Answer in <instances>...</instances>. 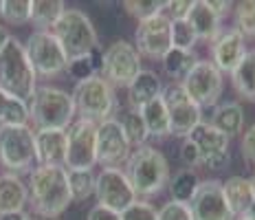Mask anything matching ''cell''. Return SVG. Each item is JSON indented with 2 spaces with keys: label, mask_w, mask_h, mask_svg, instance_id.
I'll return each instance as SVG.
<instances>
[{
  "label": "cell",
  "mask_w": 255,
  "mask_h": 220,
  "mask_svg": "<svg viewBox=\"0 0 255 220\" xmlns=\"http://www.w3.org/2000/svg\"><path fill=\"white\" fill-rule=\"evenodd\" d=\"M29 201L33 205L35 214L40 216L57 218L60 214L71 205V190L64 168H44L38 165L31 172L29 179Z\"/></svg>",
  "instance_id": "cell-1"
},
{
  "label": "cell",
  "mask_w": 255,
  "mask_h": 220,
  "mask_svg": "<svg viewBox=\"0 0 255 220\" xmlns=\"http://www.w3.org/2000/svg\"><path fill=\"white\" fill-rule=\"evenodd\" d=\"M124 174L136 196H154L169 183L167 159L158 150L141 146L128 157Z\"/></svg>",
  "instance_id": "cell-2"
},
{
  "label": "cell",
  "mask_w": 255,
  "mask_h": 220,
  "mask_svg": "<svg viewBox=\"0 0 255 220\" xmlns=\"http://www.w3.org/2000/svg\"><path fill=\"white\" fill-rule=\"evenodd\" d=\"M0 90L22 101H29L35 93V73L24 46L15 37H9L0 51Z\"/></svg>",
  "instance_id": "cell-3"
},
{
  "label": "cell",
  "mask_w": 255,
  "mask_h": 220,
  "mask_svg": "<svg viewBox=\"0 0 255 220\" xmlns=\"http://www.w3.org/2000/svg\"><path fill=\"white\" fill-rule=\"evenodd\" d=\"M29 119L38 126V130H64L71 126L75 117V104L68 93L51 86L35 88L29 99Z\"/></svg>",
  "instance_id": "cell-4"
},
{
  "label": "cell",
  "mask_w": 255,
  "mask_h": 220,
  "mask_svg": "<svg viewBox=\"0 0 255 220\" xmlns=\"http://www.w3.org/2000/svg\"><path fill=\"white\" fill-rule=\"evenodd\" d=\"M53 35L60 42L66 60H77L97 49V31H95L90 18L79 9H64L55 24H53Z\"/></svg>",
  "instance_id": "cell-5"
},
{
  "label": "cell",
  "mask_w": 255,
  "mask_h": 220,
  "mask_svg": "<svg viewBox=\"0 0 255 220\" xmlns=\"http://www.w3.org/2000/svg\"><path fill=\"white\" fill-rule=\"evenodd\" d=\"M71 97H73V104H75V112H79L82 119L93 121V123L113 119V112L117 108L115 90L99 75L84 79V82H77Z\"/></svg>",
  "instance_id": "cell-6"
},
{
  "label": "cell",
  "mask_w": 255,
  "mask_h": 220,
  "mask_svg": "<svg viewBox=\"0 0 255 220\" xmlns=\"http://www.w3.org/2000/svg\"><path fill=\"white\" fill-rule=\"evenodd\" d=\"M0 163L11 172H29L35 159V132L29 126H0Z\"/></svg>",
  "instance_id": "cell-7"
},
{
  "label": "cell",
  "mask_w": 255,
  "mask_h": 220,
  "mask_svg": "<svg viewBox=\"0 0 255 220\" xmlns=\"http://www.w3.org/2000/svg\"><path fill=\"white\" fill-rule=\"evenodd\" d=\"M97 163V123L77 119L66 132L64 170H93Z\"/></svg>",
  "instance_id": "cell-8"
},
{
  "label": "cell",
  "mask_w": 255,
  "mask_h": 220,
  "mask_svg": "<svg viewBox=\"0 0 255 220\" xmlns=\"http://www.w3.org/2000/svg\"><path fill=\"white\" fill-rule=\"evenodd\" d=\"M24 53L29 57L33 73L42 75V77H53V75L62 73L68 64L60 42L55 40V35L51 31H35V33H31V37L26 40Z\"/></svg>",
  "instance_id": "cell-9"
},
{
  "label": "cell",
  "mask_w": 255,
  "mask_h": 220,
  "mask_svg": "<svg viewBox=\"0 0 255 220\" xmlns=\"http://www.w3.org/2000/svg\"><path fill=\"white\" fill-rule=\"evenodd\" d=\"M104 79L110 86H130L132 79L141 73V57L136 49L128 42H113L104 51Z\"/></svg>",
  "instance_id": "cell-10"
},
{
  "label": "cell",
  "mask_w": 255,
  "mask_h": 220,
  "mask_svg": "<svg viewBox=\"0 0 255 220\" xmlns=\"http://www.w3.org/2000/svg\"><path fill=\"white\" fill-rule=\"evenodd\" d=\"M95 196L97 205L121 214L136 201V194L132 190L128 176L119 168H104L99 176H95Z\"/></svg>",
  "instance_id": "cell-11"
},
{
  "label": "cell",
  "mask_w": 255,
  "mask_h": 220,
  "mask_svg": "<svg viewBox=\"0 0 255 220\" xmlns=\"http://www.w3.org/2000/svg\"><path fill=\"white\" fill-rule=\"evenodd\" d=\"M165 101L167 117H169V135L189 137L191 130L203 121V110L198 104H194L191 97L183 90V86H169L165 93H161Z\"/></svg>",
  "instance_id": "cell-12"
},
{
  "label": "cell",
  "mask_w": 255,
  "mask_h": 220,
  "mask_svg": "<svg viewBox=\"0 0 255 220\" xmlns=\"http://www.w3.org/2000/svg\"><path fill=\"white\" fill-rule=\"evenodd\" d=\"M180 86L200 108L214 106L222 95V73L211 62H196Z\"/></svg>",
  "instance_id": "cell-13"
},
{
  "label": "cell",
  "mask_w": 255,
  "mask_h": 220,
  "mask_svg": "<svg viewBox=\"0 0 255 220\" xmlns=\"http://www.w3.org/2000/svg\"><path fill=\"white\" fill-rule=\"evenodd\" d=\"M172 20L165 13H156L152 18L141 20L136 26V53L152 57V60H163L167 55V51L172 49V31H169Z\"/></svg>",
  "instance_id": "cell-14"
},
{
  "label": "cell",
  "mask_w": 255,
  "mask_h": 220,
  "mask_svg": "<svg viewBox=\"0 0 255 220\" xmlns=\"http://www.w3.org/2000/svg\"><path fill=\"white\" fill-rule=\"evenodd\" d=\"M200 152V165L209 170H222L229 163V139L216 130L211 123L200 121L187 137Z\"/></svg>",
  "instance_id": "cell-15"
},
{
  "label": "cell",
  "mask_w": 255,
  "mask_h": 220,
  "mask_svg": "<svg viewBox=\"0 0 255 220\" xmlns=\"http://www.w3.org/2000/svg\"><path fill=\"white\" fill-rule=\"evenodd\" d=\"M130 157V143L117 119L97 123V163L104 168H117Z\"/></svg>",
  "instance_id": "cell-16"
},
{
  "label": "cell",
  "mask_w": 255,
  "mask_h": 220,
  "mask_svg": "<svg viewBox=\"0 0 255 220\" xmlns=\"http://www.w3.org/2000/svg\"><path fill=\"white\" fill-rule=\"evenodd\" d=\"M189 209L194 220H231V212L222 194V183L218 181L198 183L196 194L189 201Z\"/></svg>",
  "instance_id": "cell-17"
},
{
  "label": "cell",
  "mask_w": 255,
  "mask_h": 220,
  "mask_svg": "<svg viewBox=\"0 0 255 220\" xmlns=\"http://www.w3.org/2000/svg\"><path fill=\"white\" fill-rule=\"evenodd\" d=\"M247 53L244 46V35L238 29H229V31H220V35L214 40L211 44V55H214V66L218 71L231 73L233 68L240 64V60Z\"/></svg>",
  "instance_id": "cell-18"
},
{
  "label": "cell",
  "mask_w": 255,
  "mask_h": 220,
  "mask_svg": "<svg viewBox=\"0 0 255 220\" xmlns=\"http://www.w3.org/2000/svg\"><path fill=\"white\" fill-rule=\"evenodd\" d=\"M35 159L44 168H64L66 163V130L35 132Z\"/></svg>",
  "instance_id": "cell-19"
},
{
  "label": "cell",
  "mask_w": 255,
  "mask_h": 220,
  "mask_svg": "<svg viewBox=\"0 0 255 220\" xmlns=\"http://www.w3.org/2000/svg\"><path fill=\"white\" fill-rule=\"evenodd\" d=\"M222 194H225V201H227L231 216H236V218H242L249 212V207L255 203L251 181L242 179V176H231L222 185Z\"/></svg>",
  "instance_id": "cell-20"
},
{
  "label": "cell",
  "mask_w": 255,
  "mask_h": 220,
  "mask_svg": "<svg viewBox=\"0 0 255 220\" xmlns=\"http://www.w3.org/2000/svg\"><path fill=\"white\" fill-rule=\"evenodd\" d=\"M156 97H161V79L156 77V73L141 68V73L128 86V101H130L132 110H141Z\"/></svg>",
  "instance_id": "cell-21"
},
{
  "label": "cell",
  "mask_w": 255,
  "mask_h": 220,
  "mask_svg": "<svg viewBox=\"0 0 255 220\" xmlns=\"http://www.w3.org/2000/svg\"><path fill=\"white\" fill-rule=\"evenodd\" d=\"M26 201H29V192L24 183L15 174H2L0 176V214H13L22 212Z\"/></svg>",
  "instance_id": "cell-22"
},
{
  "label": "cell",
  "mask_w": 255,
  "mask_h": 220,
  "mask_svg": "<svg viewBox=\"0 0 255 220\" xmlns=\"http://www.w3.org/2000/svg\"><path fill=\"white\" fill-rule=\"evenodd\" d=\"M220 20L216 13L209 11V7L203 2H194L191 4V11L187 15V22L191 24V29H194V33L198 40H216L218 35H220Z\"/></svg>",
  "instance_id": "cell-23"
},
{
  "label": "cell",
  "mask_w": 255,
  "mask_h": 220,
  "mask_svg": "<svg viewBox=\"0 0 255 220\" xmlns=\"http://www.w3.org/2000/svg\"><path fill=\"white\" fill-rule=\"evenodd\" d=\"M211 126H214L216 130H220L227 139L238 137L242 132V126H244L242 106L236 104V101H227V104L218 106L214 117H211Z\"/></svg>",
  "instance_id": "cell-24"
},
{
  "label": "cell",
  "mask_w": 255,
  "mask_h": 220,
  "mask_svg": "<svg viewBox=\"0 0 255 220\" xmlns=\"http://www.w3.org/2000/svg\"><path fill=\"white\" fill-rule=\"evenodd\" d=\"M233 88L244 99L255 101V51H247L236 68L231 71Z\"/></svg>",
  "instance_id": "cell-25"
},
{
  "label": "cell",
  "mask_w": 255,
  "mask_h": 220,
  "mask_svg": "<svg viewBox=\"0 0 255 220\" xmlns=\"http://www.w3.org/2000/svg\"><path fill=\"white\" fill-rule=\"evenodd\" d=\"M143 117V123L147 128V135L150 137H167L169 135V117H167V108L163 97L152 99L150 104H145L139 110Z\"/></svg>",
  "instance_id": "cell-26"
},
{
  "label": "cell",
  "mask_w": 255,
  "mask_h": 220,
  "mask_svg": "<svg viewBox=\"0 0 255 220\" xmlns=\"http://www.w3.org/2000/svg\"><path fill=\"white\" fill-rule=\"evenodd\" d=\"M64 13L62 0H33L31 2V22L38 26V31H49Z\"/></svg>",
  "instance_id": "cell-27"
},
{
  "label": "cell",
  "mask_w": 255,
  "mask_h": 220,
  "mask_svg": "<svg viewBox=\"0 0 255 220\" xmlns=\"http://www.w3.org/2000/svg\"><path fill=\"white\" fill-rule=\"evenodd\" d=\"M26 121H29L26 101L0 90V126H26Z\"/></svg>",
  "instance_id": "cell-28"
},
{
  "label": "cell",
  "mask_w": 255,
  "mask_h": 220,
  "mask_svg": "<svg viewBox=\"0 0 255 220\" xmlns=\"http://www.w3.org/2000/svg\"><path fill=\"white\" fill-rule=\"evenodd\" d=\"M102 66H104V53H99V49H95L93 53H88V55L71 60L66 64V71L73 79L84 82V79H90L97 73H102Z\"/></svg>",
  "instance_id": "cell-29"
},
{
  "label": "cell",
  "mask_w": 255,
  "mask_h": 220,
  "mask_svg": "<svg viewBox=\"0 0 255 220\" xmlns=\"http://www.w3.org/2000/svg\"><path fill=\"white\" fill-rule=\"evenodd\" d=\"M198 176L194 170H180L174 174V179H169V194H172L174 203H185L189 205L191 196L196 194V187H198Z\"/></svg>",
  "instance_id": "cell-30"
},
{
  "label": "cell",
  "mask_w": 255,
  "mask_h": 220,
  "mask_svg": "<svg viewBox=\"0 0 255 220\" xmlns=\"http://www.w3.org/2000/svg\"><path fill=\"white\" fill-rule=\"evenodd\" d=\"M198 62L189 51H178V49H169L167 55L163 57V68L172 79H185L187 73L194 68V64Z\"/></svg>",
  "instance_id": "cell-31"
},
{
  "label": "cell",
  "mask_w": 255,
  "mask_h": 220,
  "mask_svg": "<svg viewBox=\"0 0 255 220\" xmlns=\"http://www.w3.org/2000/svg\"><path fill=\"white\" fill-rule=\"evenodd\" d=\"M68 190L73 201H86L95 194V176L93 170H66Z\"/></svg>",
  "instance_id": "cell-32"
},
{
  "label": "cell",
  "mask_w": 255,
  "mask_h": 220,
  "mask_svg": "<svg viewBox=\"0 0 255 220\" xmlns=\"http://www.w3.org/2000/svg\"><path fill=\"white\" fill-rule=\"evenodd\" d=\"M121 123V128H124V132H126V139H128V143L130 146H143V143L147 141V128H145V123H143V117H141V112L139 110H128L126 115H124V119L119 121Z\"/></svg>",
  "instance_id": "cell-33"
},
{
  "label": "cell",
  "mask_w": 255,
  "mask_h": 220,
  "mask_svg": "<svg viewBox=\"0 0 255 220\" xmlns=\"http://www.w3.org/2000/svg\"><path fill=\"white\" fill-rule=\"evenodd\" d=\"M169 31H172V49H178V51H189L194 49V44L198 42L194 29L187 20H172L169 24Z\"/></svg>",
  "instance_id": "cell-34"
},
{
  "label": "cell",
  "mask_w": 255,
  "mask_h": 220,
  "mask_svg": "<svg viewBox=\"0 0 255 220\" xmlns=\"http://www.w3.org/2000/svg\"><path fill=\"white\" fill-rule=\"evenodd\" d=\"M236 29L244 37H255V0H244L236 7Z\"/></svg>",
  "instance_id": "cell-35"
},
{
  "label": "cell",
  "mask_w": 255,
  "mask_h": 220,
  "mask_svg": "<svg viewBox=\"0 0 255 220\" xmlns=\"http://www.w3.org/2000/svg\"><path fill=\"white\" fill-rule=\"evenodd\" d=\"M7 22L11 24H24L31 18V0H4L2 11H0Z\"/></svg>",
  "instance_id": "cell-36"
},
{
  "label": "cell",
  "mask_w": 255,
  "mask_h": 220,
  "mask_svg": "<svg viewBox=\"0 0 255 220\" xmlns=\"http://www.w3.org/2000/svg\"><path fill=\"white\" fill-rule=\"evenodd\" d=\"M124 9L141 22V20L161 13L163 9H165V2H163V0H126Z\"/></svg>",
  "instance_id": "cell-37"
},
{
  "label": "cell",
  "mask_w": 255,
  "mask_h": 220,
  "mask_svg": "<svg viewBox=\"0 0 255 220\" xmlns=\"http://www.w3.org/2000/svg\"><path fill=\"white\" fill-rule=\"evenodd\" d=\"M121 220H158V212L147 201H134L126 212H121Z\"/></svg>",
  "instance_id": "cell-38"
},
{
  "label": "cell",
  "mask_w": 255,
  "mask_h": 220,
  "mask_svg": "<svg viewBox=\"0 0 255 220\" xmlns=\"http://www.w3.org/2000/svg\"><path fill=\"white\" fill-rule=\"evenodd\" d=\"M158 220H194V216H191L189 205L169 201L158 209Z\"/></svg>",
  "instance_id": "cell-39"
},
{
  "label": "cell",
  "mask_w": 255,
  "mask_h": 220,
  "mask_svg": "<svg viewBox=\"0 0 255 220\" xmlns=\"http://www.w3.org/2000/svg\"><path fill=\"white\" fill-rule=\"evenodd\" d=\"M191 4H194L191 0H172V2H165L163 13H165L169 20H187Z\"/></svg>",
  "instance_id": "cell-40"
},
{
  "label": "cell",
  "mask_w": 255,
  "mask_h": 220,
  "mask_svg": "<svg viewBox=\"0 0 255 220\" xmlns=\"http://www.w3.org/2000/svg\"><path fill=\"white\" fill-rule=\"evenodd\" d=\"M180 161L185 165H189V168H198L200 165V152L189 139H185V143L180 146Z\"/></svg>",
  "instance_id": "cell-41"
},
{
  "label": "cell",
  "mask_w": 255,
  "mask_h": 220,
  "mask_svg": "<svg viewBox=\"0 0 255 220\" xmlns=\"http://www.w3.org/2000/svg\"><path fill=\"white\" fill-rule=\"evenodd\" d=\"M242 157L255 165V126H251L242 137Z\"/></svg>",
  "instance_id": "cell-42"
},
{
  "label": "cell",
  "mask_w": 255,
  "mask_h": 220,
  "mask_svg": "<svg viewBox=\"0 0 255 220\" xmlns=\"http://www.w3.org/2000/svg\"><path fill=\"white\" fill-rule=\"evenodd\" d=\"M86 220H121V214L113 212V209H106L102 205H95L88 212V218Z\"/></svg>",
  "instance_id": "cell-43"
},
{
  "label": "cell",
  "mask_w": 255,
  "mask_h": 220,
  "mask_svg": "<svg viewBox=\"0 0 255 220\" xmlns=\"http://www.w3.org/2000/svg\"><path fill=\"white\" fill-rule=\"evenodd\" d=\"M205 4L209 7L211 13L218 15V18H222V15H225V13L231 9V2H229V0H220V2H214V0H205Z\"/></svg>",
  "instance_id": "cell-44"
},
{
  "label": "cell",
  "mask_w": 255,
  "mask_h": 220,
  "mask_svg": "<svg viewBox=\"0 0 255 220\" xmlns=\"http://www.w3.org/2000/svg\"><path fill=\"white\" fill-rule=\"evenodd\" d=\"M24 212H13V214H0V220H24Z\"/></svg>",
  "instance_id": "cell-45"
},
{
  "label": "cell",
  "mask_w": 255,
  "mask_h": 220,
  "mask_svg": "<svg viewBox=\"0 0 255 220\" xmlns=\"http://www.w3.org/2000/svg\"><path fill=\"white\" fill-rule=\"evenodd\" d=\"M9 37H11V35L7 33V29H4V26H0V51L4 49V44H7V40H9Z\"/></svg>",
  "instance_id": "cell-46"
},
{
  "label": "cell",
  "mask_w": 255,
  "mask_h": 220,
  "mask_svg": "<svg viewBox=\"0 0 255 220\" xmlns=\"http://www.w3.org/2000/svg\"><path fill=\"white\" fill-rule=\"evenodd\" d=\"M24 220H57V218H49V216H40V214H26Z\"/></svg>",
  "instance_id": "cell-47"
},
{
  "label": "cell",
  "mask_w": 255,
  "mask_h": 220,
  "mask_svg": "<svg viewBox=\"0 0 255 220\" xmlns=\"http://www.w3.org/2000/svg\"><path fill=\"white\" fill-rule=\"evenodd\" d=\"M242 218H249V220H255V203H253V205L251 207H249V212L247 214H244V216Z\"/></svg>",
  "instance_id": "cell-48"
},
{
  "label": "cell",
  "mask_w": 255,
  "mask_h": 220,
  "mask_svg": "<svg viewBox=\"0 0 255 220\" xmlns=\"http://www.w3.org/2000/svg\"><path fill=\"white\" fill-rule=\"evenodd\" d=\"M251 187H253V196H255V176H253V181H251Z\"/></svg>",
  "instance_id": "cell-49"
},
{
  "label": "cell",
  "mask_w": 255,
  "mask_h": 220,
  "mask_svg": "<svg viewBox=\"0 0 255 220\" xmlns=\"http://www.w3.org/2000/svg\"><path fill=\"white\" fill-rule=\"evenodd\" d=\"M236 220H249V218H236Z\"/></svg>",
  "instance_id": "cell-50"
},
{
  "label": "cell",
  "mask_w": 255,
  "mask_h": 220,
  "mask_svg": "<svg viewBox=\"0 0 255 220\" xmlns=\"http://www.w3.org/2000/svg\"><path fill=\"white\" fill-rule=\"evenodd\" d=\"M0 11H2V2H0Z\"/></svg>",
  "instance_id": "cell-51"
}]
</instances>
